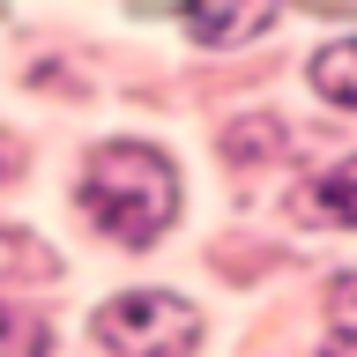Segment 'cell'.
Masks as SVG:
<instances>
[{
    "label": "cell",
    "mask_w": 357,
    "mask_h": 357,
    "mask_svg": "<svg viewBox=\"0 0 357 357\" xmlns=\"http://www.w3.org/2000/svg\"><path fill=\"white\" fill-rule=\"evenodd\" d=\"M15 275H30V283H38V275H52V253H45V245H30V231H0V298H8V283H15Z\"/></svg>",
    "instance_id": "8992f818"
},
{
    "label": "cell",
    "mask_w": 357,
    "mask_h": 357,
    "mask_svg": "<svg viewBox=\"0 0 357 357\" xmlns=\"http://www.w3.org/2000/svg\"><path fill=\"white\" fill-rule=\"evenodd\" d=\"M15 164H22V149H15V142H8V134H0V178L15 172Z\"/></svg>",
    "instance_id": "9c48e42d"
},
{
    "label": "cell",
    "mask_w": 357,
    "mask_h": 357,
    "mask_svg": "<svg viewBox=\"0 0 357 357\" xmlns=\"http://www.w3.org/2000/svg\"><path fill=\"white\" fill-rule=\"evenodd\" d=\"M275 15V0H186V30L201 45H238Z\"/></svg>",
    "instance_id": "3957f363"
},
{
    "label": "cell",
    "mask_w": 357,
    "mask_h": 357,
    "mask_svg": "<svg viewBox=\"0 0 357 357\" xmlns=\"http://www.w3.org/2000/svg\"><path fill=\"white\" fill-rule=\"evenodd\" d=\"M328 312H335V328H357V275H335L328 283Z\"/></svg>",
    "instance_id": "52a82bcc"
},
{
    "label": "cell",
    "mask_w": 357,
    "mask_h": 357,
    "mask_svg": "<svg viewBox=\"0 0 357 357\" xmlns=\"http://www.w3.org/2000/svg\"><path fill=\"white\" fill-rule=\"evenodd\" d=\"M312 208H320L328 223H350L357 231V156H342L328 178H312Z\"/></svg>",
    "instance_id": "5b68a950"
},
{
    "label": "cell",
    "mask_w": 357,
    "mask_h": 357,
    "mask_svg": "<svg viewBox=\"0 0 357 357\" xmlns=\"http://www.w3.org/2000/svg\"><path fill=\"white\" fill-rule=\"evenodd\" d=\"M97 342L105 357H194L201 312L172 290H127L97 312Z\"/></svg>",
    "instance_id": "7a4b0ae2"
},
{
    "label": "cell",
    "mask_w": 357,
    "mask_h": 357,
    "mask_svg": "<svg viewBox=\"0 0 357 357\" xmlns=\"http://www.w3.org/2000/svg\"><path fill=\"white\" fill-rule=\"evenodd\" d=\"M305 75H312V89H320L328 105H357V38H342V45H320Z\"/></svg>",
    "instance_id": "277c9868"
},
{
    "label": "cell",
    "mask_w": 357,
    "mask_h": 357,
    "mask_svg": "<svg viewBox=\"0 0 357 357\" xmlns=\"http://www.w3.org/2000/svg\"><path fill=\"white\" fill-rule=\"evenodd\" d=\"M320 357H357V328H342V335H335V342H328Z\"/></svg>",
    "instance_id": "ba28073f"
},
{
    "label": "cell",
    "mask_w": 357,
    "mask_h": 357,
    "mask_svg": "<svg viewBox=\"0 0 357 357\" xmlns=\"http://www.w3.org/2000/svg\"><path fill=\"white\" fill-rule=\"evenodd\" d=\"M82 208L89 223L119 245H149L178 216V178L149 142H105L82 164Z\"/></svg>",
    "instance_id": "6da1fadb"
}]
</instances>
